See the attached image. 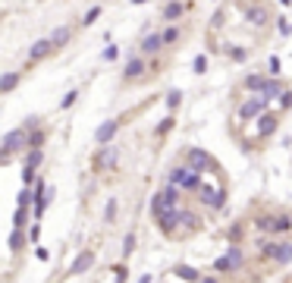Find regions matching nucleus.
I'll return each instance as SVG.
<instances>
[{
  "mask_svg": "<svg viewBox=\"0 0 292 283\" xmlns=\"http://www.w3.org/2000/svg\"><path fill=\"white\" fill-rule=\"evenodd\" d=\"M195 195H198V201H201V204H208V208H217V211H220V208L226 204V198H229V189H226V186L214 189V186L201 183V189H198Z\"/></svg>",
  "mask_w": 292,
  "mask_h": 283,
  "instance_id": "f257e3e1",
  "label": "nucleus"
},
{
  "mask_svg": "<svg viewBox=\"0 0 292 283\" xmlns=\"http://www.w3.org/2000/svg\"><path fill=\"white\" fill-rule=\"evenodd\" d=\"M25 148H28V129L22 126V129H10L7 132V136H4V148H0V151H4V158L10 161L16 151H25Z\"/></svg>",
  "mask_w": 292,
  "mask_h": 283,
  "instance_id": "f03ea898",
  "label": "nucleus"
},
{
  "mask_svg": "<svg viewBox=\"0 0 292 283\" xmlns=\"http://www.w3.org/2000/svg\"><path fill=\"white\" fill-rule=\"evenodd\" d=\"M267 104L270 101L261 98V94H258V98H248V101L239 104V110H236V120H261L267 113Z\"/></svg>",
  "mask_w": 292,
  "mask_h": 283,
  "instance_id": "7ed1b4c3",
  "label": "nucleus"
},
{
  "mask_svg": "<svg viewBox=\"0 0 292 283\" xmlns=\"http://www.w3.org/2000/svg\"><path fill=\"white\" fill-rule=\"evenodd\" d=\"M242 261H245V252L239 249V245H232L226 255H220V258L214 261V271H217V274H229V271H236V268H242Z\"/></svg>",
  "mask_w": 292,
  "mask_h": 283,
  "instance_id": "20e7f679",
  "label": "nucleus"
},
{
  "mask_svg": "<svg viewBox=\"0 0 292 283\" xmlns=\"http://www.w3.org/2000/svg\"><path fill=\"white\" fill-rule=\"evenodd\" d=\"M186 164L192 170H198V173H205V170H217V161L208 155V151H201V148H186Z\"/></svg>",
  "mask_w": 292,
  "mask_h": 283,
  "instance_id": "39448f33",
  "label": "nucleus"
},
{
  "mask_svg": "<svg viewBox=\"0 0 292 283\" xmlns=\"http://www.w3.org/2000/svg\"><path fill=\"white\" fill-rule=\"evenodd\" d=\"M179 211H182V208H167L160 217H154L157 226H160V233L167 236V239H176V236H179V233H176V226H179Z\"/></svg>",
  "mask_w": 292,
  "mask_h": 283,
  "instance_id": "423d86ee",
  "label": "nucleus"
},
{
  "mask_svg": "<svg viewBox=\"0 0 292 283\" xmlns=\"http://www.w3.org/2000/svg\"><path fill=\"white\" fill-rule=\"evenodd\" d=\"M264 258H270L273 264H289L292 261V245L289 242H267L264 245Z\"/></svg>",
  "mask_w": 292,
  "mask_h": 283,
  "instance_id": "0eeeda50",
  "label": "nucleus"
},
{
  "mask_svg": "<svg viewBox=\"0 0 292 283\" xmlns=\"http://www.w3.org/2000/svg\"><path fill=\"white\" fill-rule=\"evenodd\" d=\"M245 22L254 25V29H264V25L270 22V10L261 7V4H251V7L245 10Z\"/></svg>",
  "mask_w": 292,
  "mask_h": 283,
  "instance_id": "6e6552de",
  "label": "nucleus"
},
{
  "mask_svg": "<svg viewBox=\"0 0 292 283\" xmlns=\"http://www.w3.org/2000/svg\"><path fill=\"white\" fill-rule=\"evenodd\" d=\"M179 226H186V233H198L205 226V220L198 217L192 208H182V211H179Z\"/></svg>",
  "mask_w": 292,
  "mask_h": 283,
  "instance_id": "1a4fd4ad",
  "label": "nucleus"
},
{
  "mask_svg": "<svg viewBox=\"0 0 292 283\" xmlns=\"http://www.w3.org/2000/svg\"><path fill=\"white\" fill-rule=\"evenodd\" d=\"M277 129H280V117H277V113H264V117L258 120V136L261 139H270Z\"/></svg>",
  "mask_w": 292,
  "mask_h": 283,
  "instance_id": "9d476101",
  "label": "nucleus"
},
{
  "mask_svg": "<svg viewBox=\"0 0 292 283\" xmlns=\"http://www.w3.org/2000/svg\"><path fill=\"white\" fill-rule=\"evenodd\" d=\"M91 264H95V252H82L76 261L69 264V274H72V277H79V274H85V271L91 268Z\"/></svg>",
  "mask_w": 292,
  "mask_h": 283,
  "instance_id": "9b49d317",
  "label": "nucleus"
},
{
  "mask_svg": "<svg viewBox=\"0 0 292 283\" xmlns=\"http://www.w3.org/2000/svg\"><path fill=\"white\" fill-rule=\"evenodd\" d=\"M261 98H267V101H277V98H283V82L277 79V75L264 82V88H261Z\"/></svg>",
  "mask_w": 292,
  "mask_h": 283,
  "instance_id": "f8f14e48",
  "label": "nucleus"
},
{
  "mask_svg": "<svg viewBox=\"0 0 292 283\" xmlns=\"http://www.w3.org/2000/svg\"><path fill=\"white\" fill-rule=\"evenodd\" d=\"M160 195H163V208H182L179 201V186H173V183H167V186H163L160 189Z\"/></svg>",
  "mask_w": 292,
  "mask_h": 283,
  "instance_id": "ddd939ff",
  "label": "nucleus"
},
{
  "mask_svg": "<svg viewBox=\"0 0 292 283\" xmlns=\"http://www.w3.org/2000/svg\"><path fill=\"white\" fill-rule=\"evenodd\" d=\"M160 47H163V35H144V41H141V54L144 57L160 54Z\"/></svg>",
  "mask_w": 292,
  "mask_h": 283,
  "instance_id": "4468645a",
  "label": "nucleus"
},
{
  "mask_svg": "<svg viewBox=\"0 0 292 283\" xmlns=\"http://www.w3.org/2000/svg\"><path fill=\"white\" fill-rule=\"evenodd\" d=\"M141 72H144V60H141V57H132V60L126 63V69H123V75H126V79H129V82L141 79Z\"/></svg>",
  "mask_w": 292,
  "mask_h": 283,
  "instance_id": "2eb2a0df",
  "label": "nucleus"
},
{
  "mask_svg": "<svg viewBox=\"0 0 292 283\" xmlns=\"http://www.w3.org/2000/svg\"><path fill=\"white\" fill-rule=\"evenodd\" d=\"M53 50V44H50V38H41V41H35V47L28 50V57H32V63L35 60H44V57Z\"/></svg>",
  "mask_w": 292,
  "mask_h": 283,
  "instance_id": "dca6fc26",
  "label": "nucleus"
},
{
  "mask_svg": "<svg viewBox=\"0 0 292 283\" xmlns=\"http://www.w3.org/2000/svg\"><path fill=\"white\" fill-rule=\"evenodd\" d=\"M116 129H120V120H110V123H104L98 132H95V139H98V145H104V142H110L113 136H116Z\"/></svg>",
  "mask_w": 292,
  "mask_h": 283,
  "instance_id": "f3484780",
  "label": "nucleus"
},
{
  "mask_svg": "<svg viewBox=\"0 0 292 283\" xmlns=\"http://www.w3.org/2000/svg\"><path fill=\"white\" fill-rule=\"evenodd\" d=\"M189 164H176V167H170V173H167V179L173 183V186H179L182 189V183H186V176H189Z\"/></svg>",
  "mask_w": 292,
  "mask_h": 283,
  "instance_id": "a211bd4d",
  "label": "nucleus"
},
{
  "mask_svg": "<svg viewBox=\"0 0 292 283\" xmlns=\"http://www.w3.org/2000/svg\"><path fill=\"white\" fill-rule=\"evenodd\" d=\"M113 164H116V148H104L101 155L95 158V167L98 170H107V167H113Z\"/></svg>",
  "mask_w": 292,
  "mask_h": 283,
  "instance_id": "6ab92c4d",
  "label": "nucleus"
},
{
  "mask_svg": "<svg viewBox=\"0 0 292 283\" xmlns=\"http://www.w3.org/2000/svg\"><path fill=\"white\" fill-rule=\"evenodd\" d=\"M173 274H176V277H182V280H189V283H201V274H198L195 268H189V264H176Z\"/></svg>",
  "mask_w": 292,
  "mask_h": 283,
  "instance_id": "aec40b11",
  "label": "nucleus"
},
{
  "mask_svg": "<svg viewBox=\"0 0 292 283\" xmlns=\"http://www.w3.org/2000/svg\"><path fill=\"white\" fill-rule=\"evenodd\" d=\"M44 161V151L41 148H28V158H25V170H35V167H38Z\"/></svg>",
  "mask_w": 292,
  "mask_h": 283,
  "instance_id": "412c9836",
  "label": "nucleus"
},
{
  "mask_svg": "<svg viewBox=\"0 0 292 283\" xmlns=\"http://www.w3.org/2000/svg\"><path fill=\"white\" fill-rule=\"evenodd\" d=\"M66 41H69V29H66V25H63V29H57V32L50 35V44H53V50H57V47H63Z\"/></svg>",
  "mask_w": 292,
  "mask_h": 283,
  "instance_id": "4be33fe9",
  "label": "nucleus"
},
{
  "mask_svg": "<svg viewBox=\"0 0 292 283\" xmlns=\"http://www.w3.org/2000/svg\"><path fill=\"white\" fill-rule=\"evenodd\" d=\"M16 85H19V72H7V75H4V82H0V91L10 94Z\"/></svg>",
  "mask_w": 292,
  "mask_h": 283,
  "instance_id": "5701e85b",
  "label": "nucleus"
},
{
  "mask_svg": "<svg viewBox=\"0 0 292 283\" xmlns=\"http://www.w3.org/2000/svg\"><path fill=\"white\" fill-rule=\"evenodd\" d=\"M264 82H267V79H261V75H245V82H242V85H245L248 91H258V94H261Z\"/></svg>",
  "mask_w": 292,
  "mask_h": 283,
  "instance_id": "b1692460",
  "label": "nucleus"
},
{
  "mask_svg": "<svg viewBox=\"0 0 292 283\" xmlns=\"http://www.w3.org/2000/svg\"><path fill=\"white\" fill-rule=\"evenodd\" d=\"M22 239H25V230H19V226H13V236H10V249L19 252L22 249Z\"/></svg>",
  "mask_w": 292,
  "mask_h": 283,
  "instance_id": "393cba45",
  "label": "nucleus"
},
{
  "mask_svg": "<svg viewBox=\"0 0 292 283\" xmlns=\"http://www.w3.org/2000/svg\"><path fill=\"white\" fill-rule=\"evenodd\" d=\"M179 16H182V4H176V0L163 7V19H179Z\"/></svg>",
  "mask_w": 292,
  "mask_h": 283,
  "instance_id": "a878e982",
  "label": "nucleus"
},
{
  "mask_svg": "<svg viewBox=\"0 0 292 283\" xmlns=\"http://www.w3.org/2000/svg\"><path fill=\"white\" fill-rule=\"evenodd\" d=\"M41 142H44V129H32L28 132V148H41Z\"/></svg>",
  "mask_w": 292,
  "mask_h": 283,
  "instance_id": "bb28decb",
  "label": "nucleus"
},
{
  "mask_svg": "<svg viewBox=\"0 0 292 283\" xmlns=\"http://www.w3.org/2000/svg\"><path fill=\"white\" fill-rule=\"evenodd\" d=\"M132 249H135V233H126V239H123V255L129 258V255H132Z\"/></svg>",
  "mask_w": 292,
  "mask_h": 283,
  "instance_id": "cd10ccee",
  "label": "nucleus"
},
{
  "mask_svg": "<svg viewBox=\"0 0 292 283\" xmlns=\"http://www.w3.org/2000/svg\"><path fill=\"white\" fill-rule=\"evenodd\" d=\"M289 226H292V220H289L286 214H277V230H273V236H277V233H286Z\"/></svg>",
  "mask_w": 292,
  "mask_h": 283,
  "instance_id": "c85d7f7f",
  "label": "nucleus"
},
{
  "mask_svg": "<svg viewBox=\"0 0 292 283\" xmlns=\"http://www.w3.org/2000/svg\"><path fill=\"white\" fill-rule=\"evenodd\" d=\"M98 16H101V7H91V10L85 13V19H82V25H91V22H95Z\"/></svg>",
  "mask_w": 292,
  "mask_h": 283,
  "instance_id": "c756f323",
  "label": "nucleus"
},
{
  "mask_svg": "<svg viewBox=\"0 0 292 283\" xmlns=\"http://www.w3.org/2000/svg\"><path fill=\"white\" fill-rule=\"evenodd\" d=\"M176 38H179V29H176V25H170L167 32H163V44H173Z\"/></svg>",
  "mask_w": 292,
  "mask_h": 283,
  "instance_id": "7c9ffc66",
  "label": "nucleus"
},
{
  "mask_svg": "<svg viewBox=\"0 0 292 283\" xmlns=\"http://www.w3.org/2000/svg\"><path fill=\"white\" fill-rule=\"evenodd\" d=\"M179 101H182V94H179V91H170V94H167V107H170V110H173V107H179Z\"/></svg>",
  "mask_w": 292,
  "mask_h": 283,
  "instance_id": "2f4dec72",
  "label": "nucleus"
},
{
  "mask_svg": "<svg viewBox=\"0 0 292 283\" xmlns=\"http://www.w3.org/2000/svg\"><path fill=\"white\" fill-rule=\"evenodd\" d=\"M113 217H116V201H107V211H104V220L110 223Z\"/></svg>",
  "mask_w": 292,
  "mask_h": 283,
  "instance_id": "473e14b6",
  "label": "nucleus"
},
{
  "mask_svg": "<svg viewBox=\"0 0 292 283\" xmlns=\"http://www.w3.org/2000/svg\"><path fill=\"white\" fill-rule=\"evenodd\" d=\"M170 129H173V117H167V120H163V123L157 126V136H167Z\"/></svg>",
  "mask_w": 292,
  "mask_h": 283,
  "instance_id": "72a5a7b5",
  "label": "nucleus"
},
{
  "mask_svg": "<svg viewBox=\"0 0 292 283\" xmlns=\"http://www.w3.org/2000/svg\"><path fill=\"white\" fill-rule=\"evenodd\" d=\"M192 66H195V72H198V75H201V72L208 69V60H205V57H195V63H192Z\"/></svg>",
  "mask_w": 292,
  "mask_h": 283,
  "instance_id": "f704fd0d",
  "label": "nucleus"
},
{
  "mask_svg": "<svg viewBox=\"0 0 292 283\" xmlns=\"http://www.w3.org/2000/svg\"><path fill=\"white\" fill-rule=\"evenodd\" d=\"M76 101H79V94H76V91H69L66 98H63V107H72V104H76Z\"/></svg>",
  "mask_w": 292,
  "mask_h": 283,
  "instance_id": "c9c22d12",
  "label": "nucleus"
},
{
  "mask_svg": "<svg viewBox=\"0 0 292 283\" xmlns=\"http://www.w3.org/2000/svg\"><path fill=\"white\" fill-rule=\"evenodd\" d=\"M22 183H25V186L35 183V170H22Z\"/></svg>",
  "mask_w": 292,
  "mask_h": 283,
  "instance_id": "e433bc0d",
  "label": "nucleus"
},
{
  "mask_svg": "<svg viewBox=\"0 0 292 283\" xmlns=\"http://www.w3.org/2000/svg\"><path fill=\"white\" fill-rule=\"evenodd\" d=\"M280 104H283V107H286V110H289V107H292V91H283V98H280Z\"/></svg>",
  "mask_w": 292,
  "mask_h": 283,
  "instance_id": "4c0bfd02",
  "label": "nucleus"
},
{
  "mask_svg": "<svg viewBox=\"0 0 292 283\" xmlns=\"http://www.w3.org/2000/svg\"><path fill=\"white\" fill-rule=\"evenodd\" d=\"M277 25H280V35H292V25L286 22V19H280V22H277Z\"/></svg>",
  "mask_w": 292,
  "mask_h": 283,
  "instance_id": "58836bf2",
  "label": "nucleus"
},
{
  "mask_svg": "<svg viewBox=\"0 0 292 283\" xmlns=\"http://www.w3.org/2000/svg\"><path fill=\"white\" fill-rule=\"evenodd\" d=\"M116 54H120L116 47H107V50H104V60H116Z\"/></svg>",
  "mask_w": 292,
  "mask_h": 283,
  "instance_id": "ea45409f",
  "label": "nucleus"
},
{
  "mask_svg": "<svg viewBox=\"0 0 292 283\" xmlns=\"http://www.w3.org/2000/svg\"><path fill=\"white\" fill-rule=\"evenodd\" d=\"M201 283H220L217 277H201Z\"/></svg>",
  "mask_w": 292,
  "mask_h": 283,
  "instance_id": "a19ab883",
  "label": "nucleus"
},
{
  "mask_svg": "<svg viewBox=\"0 0 292 283\" xmlns=\"http://www.w3.org/2000/svg\"><path fill=\"white\" fill-rule=\"evenodd\" d=\"M132 4H148V0H132Z\"/></svg>",
  "mask_w": 292,
  "mask_h": 283,
  "instance_id": "79ce46f5",
  "label": "nucleus"
}]
</instances>
